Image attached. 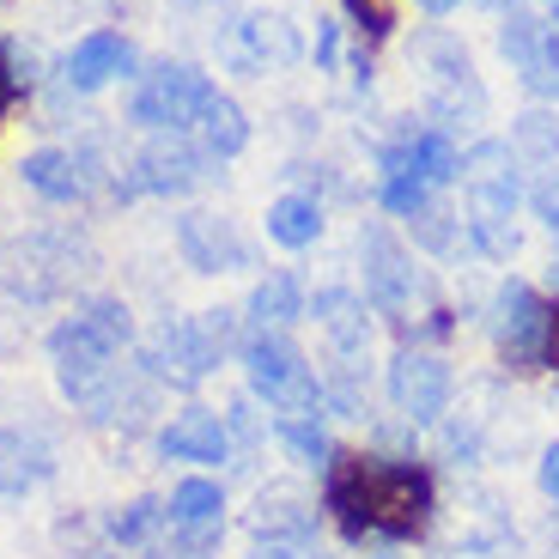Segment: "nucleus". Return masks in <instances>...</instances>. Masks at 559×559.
Masks as SVG:
<instances>
[{
  "mask_svg": "<svg viewBox=\"0 0 559 559\" xmlns=\"http://www.w3.org/2000/svg\"><path fill=\"white\" fill-rule=\"evenodd\" d=\"M322 511L341 523L347 542L402 547L419 542L438 518L432 468L414 456H365V450H335L322 468Z\"/></svg>",
  "mask_w": 559,
  "mask_h": 559,
  "instance_id": "nucleus-1",
  "label": "nucleus"
},
{
  "mask_svg": "<svg viewBox=\"0 0 559 559\" xmlns=\"http://www.w3.org/2000/svg\"><path fill=\"white\" fill-rule=\"evenodd\" d=\"M134 341V310L122 298H85L73 317L49 329V359H56V383L73 407H85L104 383L122 371V353Z\"/></svg>",
  "mask_w": 559,
  "mask_h": 559,
  "instance_id": "nucleus-2",
  "label": "nucleus"
},
{
  "mask_svg": "<svg viewBox=\"0 0 559 559\" xmlns=\"http://www.w3.org/2000/svg\"><path fill=\"white\" fill-rule=\"evenodd\" d=\"M359 255H365V305L378 310V317H390L395 329H407V335H444V305H438V286L432 274L414 262V250H407L402 238H395L390 225H365L359 231Z\"/></svg>",
  "mask_w": 559,
  "mask_h": 559,
  "instance_id": "nucleus-3",
  "label": "nucleus"
},
{
  "mask_svg": "<svg viewBox=\"0 0 559 559\" xmlns=\"http://www.w3.org/2000/svg\"><path fill=\"white\" fill-rule=\"evenodd\" d=\"M80 274H92V243L73 231H25V238L0 243V293L19 305H49L73 293Z\"/></svg>",
  "mask_w": 559,
  "mask_h": 559,
  "instance_id": "nucleus-4",
  "label": "nucleus"
},
{
  "mask_svg": "<svg viewBox=\"0 0 559 559\" xmlns=\"http://www.w3.org/2000/svg\"><path fill=\"white\" fill-rule=\"evenodd\" d=\"M238 365L250 378V395L274 407V419H322V378L286 335L250 329L238 347Z\"/></svg>",
  "mask_w": 559,
  "mask_h": 559,
  "instance_id": "nucleus-5",
  "label": "nucleus"
},
{
  "mask_svg": "<svg viewBox=\"0 0 559 559\" xmlns=\"http://www.w3.org/2000/svg\"><path fill=\"white\" fill-rule=\"evenodd\" d=\"M487 335L511 371H547L554 365V305L530 280H499L487 298Z\"/></svg>",
  "mask_w": 559,
  "mask_h": 559,
  "instance_id": "nucleus-6",
  "label": "nucleus"
},
{
  "mask_svg": "<svg viewBox=\"0 0 559 559\" xmlns=\"http://www.w3.org/2000/svg\"><path fill=\"white\" fill-rule=\"evenodd\" d=\"M219 85L195 68V61H158L153 73H140L134 80V98H128V122L146 128V134H182V128H195L207 98Z\"/></svg>",
  "mask_w": 559,
  "mask_h": 559,
  "instance_id": "nucleus-7",
  "label": "nucleus"
},
{
  "mask_svg": "<svg viewBox=\"0 0 559 559\" xmlns=\"http://www.w3.org/2000/svg\"><path fill=\"white\" fill-rule=\"evenodd\" d=\"M225 341L213 335L207 310L201 317H165L153 329V341L140 347V365H146V378L153 383H170V390H195V383H207L213 371L225 365Z\"/></svg>",
  "mask_w": 559,
  "mask_h": 559,
  "instance_id": "nucleus-8",
  "label": "nucleus"
},
{
  "mask_svg": "<svg viewBox=\"0 0 559 559\" xmlns=\"http://www.w3.org/2000/svg\"><path fill=\"white\" fill-rule=\"evenodd\" d=\"M419 68H426V110H432V128H456V122H480L487 116V92L475 80V61L456 37L444 31H426L419 37Z\"/></svg>",
  "mask_w": 559,
  "mask_h": 559,
  "instance_id": "nucleus-9",
  "label": "nucleus"
},
{
  "mask_svg": "<svg viewBox=\"0 0 559 559\" xmlns=\"http://www.w3.org/2000/svg\"><path fill=\"white\" fill-rule=\"evenodd\" d=\"M213 165H219V158H213L207 146H189L182 134H153L122 170H116V195L122 201H134V195H195L201 182L213 177Z\"/></svg>",
  "mask_w": 559,
  "mask_h": 559,
  "instance_id": "nucleus-10",
  "label": "nucleus"
},
{
  "mask_svg": "<svg viewBox=\"0 0 559 559\" xmlns=\"http://www.w3.org/2000/svg\"><path fill=\"white\" fill-rule=\"evenodd\" d=\"M383 395L407 426H438L450 414V395H456L450 359L432 347H395V359L383 365Z\"/></svg>",
  "mask_w": 559,
  "mask_h": 559,
  "instance_id": "nucleus-11",
  "label": "nucleus"
},
{
  "mask_svg": "<svg viewBox=\"0 0 559 559\" xmlns=\"http://www.w3.org/2000/svg\"><path fill=\"white\" fill-rule=\"evenodd\" d=\"M499 49L518 68V85L542 104H559V31L547 25L535 7H511L499 13Z\"/></svg>",
  "mask_w": 559,
  "mask_h": 559,
  "instance_id": "nucleus-12",
  "label": "nucleus"
},
{
  "mask_svg": "<svg viewBox=\"0 0 559 559\" xmlns=\"http://www.w3.org/2000/svg\"><path fill=\"white\" fill-rule=\"evenodd\" d=\"M219 61L243 80H262V73L298 61V31L280 13H238L219 31Z\"/></svg>",
  "mask_w": 559,
  "mask_h": 559,
  "instance_id": "nucleus-13",
  "label": "nucleus"
},
{
  "mask_svg": "<svg viewBox=\"0 0 559 559\" xmlns=\"http://www.w3.org/2000/svg\"><path fill=\"white\" fill-rule=\"evenodd\" d=\"M177 250L195 274H238V267H250V238L238 231V219L207 213V207H189L177 219Z\"/></svg>",
  "mask_w": 559,
  "mask_h": 559,
  "instance_id": "nucleus-14",
  "label": "nucleus"
},
{
  "mask_svg": "<svg viewBox=\"0 0 559 559\" xmlns=\"http://www.w3.org/2000/svg\"><path fill=\"white\" fill-rule=\"evenodd\" d=\"M25 189H37L43 201H85L104 182V158L92 146H37L19 165Z\"/></svg>",
  "mask_w": 559,
  "mask_h": 559,
  "instance_id": "nucleus-15",
  "label": "nucleus"
},
{
  "mask_svg": "<svg viewBox=\"0 0 559 559\" xmlns=\"http://www.w3.org/2000/svg\"><path fill=\"white\" fill-rule=\"evenodd\" d=\"M383 170H414L419 182H432V189H444V182H456L462 177V146H456V134H444V128H395V140L383 146V158H378Z\"/></svg>",
  "mask_w": 559,
  "mask_h": 559,
  "instance_id": "nucleus-16",
  "label": "nucleus"
},
{
  "mask_svg": "<svg viewBox=\"0 0 559 559\" xmlns=\"http://www.w3.org/2000/svg\"><path fill=\"white\" fill-rule=\"evenodd\" d=\"M371 317H378V310L365 305V293H353V286H322V293L310 298V322L322 329V341H329L335 359H365L371 329H378Z\"/></svg>",
  "mask_w": 559,
  "mask_h": 559,
  "instance_id": "nucleus-17",
  "label": "nucleus"
},
{
  "mask_svg": "<svg viewBox=\"0 0 559 559\" xmlns=\"http://www.w3.org/2000/svg\"><path fill=\"white\" fill-rule=\"evenodd\" d=\"M158 456L165 462H231V432L213 407H177L158 426Z\"/></svg>",
  "mask_w": 559,
  "mask_h": 559,
  "instance_id": "nucleus-18",
  "label": "nucleus"
},
{
  "mask_svg": "<svg viewBox=\"0 0 559 559\" xmlns=\"http://www.w3.org/2000/svg\"><path fill=\"white\" fill-rule=\"evenodd\" d=\"M317 523H322L317 499H310L305 487H293V480L262 487V492H255V504H250L255 542H310V535H317Z\"/></svg>",
  "mask_w": 559,
  "mask_h": 559,
  "instance_id": "nucleus-19",
  "label": "nucleus"
},
{
  "mask_svg": "<svg viewBox=\"0 0 559 559\" xmlns=\"http://www.w3.org/2000/svg\"><path fill=\"white\" fill-rule=\"evenodd\" d=\"M122 73H134V43H128L122 31H85L68 49V61H61V80H68L73 92H104V85L122 80Z\"/></svg>",
  "mask_w": 559,
  "mask_h": 559,
  "instance_id": "nucleus-20",
  "label": "nucleus"
},
{
  "mask_svg": "<svg viewBox=\"0 0 559 559\" xmlns=\"http://www.w3.org/2000/svg\"><path fill=\"white\" fill-rule=\"evenodd\" d=\"M310 317V293H305V280L286 274V267H274V274H262L250 286V298H243V322L250 329H274V335H286L293 322Z\"/></svg>",
  "mask_w": 559,
  "mask_h": 559,
  "instance_id": "nucleus-21",
  "label": "nucleus"
},
{
  "mask_svg": "<svg viewBox=\"0 0 559 559\" xmlns=\"http://www.w3.org/2000/svg\"><path fill=\"white\" fill-rule=\"evenodd\" d=\"M49 475H56L49 438L43 432H0V499H25Z\"/></svg>",
  "mask_w": 559,
  "mask_h": 559,
  "instance_id": "nucleus-22",
  "label": "nucleus"
},
{
  "mask_svg": "<svg viewBox=\"0 0 559 559\" xmlns=\"http://www.w3.org/2000/svg\"><path fill=\"white\" fill-rule=\"evenodd\" d=\"M267 243H280V250H310V243L322 238V201L317 195H280L267 201Z\"/></svg>",
  "mask_w": 559,
  "mask_h": 559,
  "instance_id": "nucleus-23",
  "label": "nucleus"
},
{
  "mask_svg": "<svg viewBox=\"0 0 559 559\" xmlns=\"http://www.w3.org/2000/svg\"><path fill=\"white\" fill-rule=\"evenodd\" d=\"M170 523L177 530H225V487L207 475H189L170 487Z\"/></svg>",
  "mask_w": 559,
  "mask_h": 559,
  "instance_id": "nucleus-24",
  "label": "nucleus"
},
{
  "mask_svg": "<svg viewBox=\"0 0 559 559\" xmlns=\"http://www.w3.org/2000/svg\"><path fill=\"white\" fill-rule=\"evenodd\" d=\"M201 146H207L213 158H238L243 146H250V116H243L238 98H225V92H213L207 110H201Z\"/></svg>",
  "mask_w": 559,
  "mask_h": 559,
  "instance_id": "nucleus-25",
  "label": "nucleus"
},
{
  "mask_svg": "<svg viewBox=\"0 0 559 559\" xmlns=\"http://www.w3.org/2000/svg\"><path fill=\"white\" fill-rule=\"evenodd\" d=\"M407 225H414V243H419V250L444 255V262H450V255L468 250V225H462V213H456V207H444L438 195L426 201V207H419Z\"/></svg>",
  "mask_w": 559,
  "mask_h": 559,
  "instance_id": "nucleus-26",
  "label": "nucleus"
},
{
  "mask_svg": "<svg viewBox=\"0 0 559 559\" xmlns=\"http://www.w3.org/2000/svg\"><path fill=\"white\" fill-rule=\"evenodd\" d=\"M274 444L298 462V468H329L335 462V444H329V426L322 419H274Z\"/></svg>",
  "mask_w": 559,
  "mask_h": 559,
  "instance_id": "nucleus-27",
  "label": "nucleus"
},
{
  "mask_svg": "<svg viewBox=\"0 0 559 559\" xmlns=\"http://www.w3.org/2000/svg\"><path fill=\"white\" fill-rule=\"evenodd\" d=\"M511 153L523 158V170H542L559 158V116L554 110H530L511 122Z\"/></svg>",
  "mask_w": 559,
  "mask_h": 559,
  "instance_id": "nucleus-28",
  "label": "nucleus"
},
{
  "mask_svg": "<svg viewBox=\"0 0 559 559\" xmlns=\"http://www.w3.org/2000/svg\"><path fill=\"white\" fill-rule=\"evenodd\" d=\"M165 530H170V504L165 499H134L128 511H116V518H110V535L122 547H153Z\"/></svg>",
  "mask_w": 559,
  "mask_h": 559,
  "instance_id": "nucleus-29",
  "label": "nucleus"
},
{
  "mask_svg": "<svg viewBox=\"0 0 559 559\" xmlns=\"http://www.w3.org/2000/svg\"><path fill=\"white\" fill-rule=\"evenodd\" d=\"M432 195H438V189H432V182H419L414 170H378V201H383L390 219H414Z\"/></svg>",
  "mask_w": 559,
  "mask_h": 559,
  "instance_id": "nucleus-30",
  "label": "nucleus"
},
{
  "mask_svg": "<svg viewBox=\"0 0 559 559\" xmlns=\"http://www.w3.org/2000/svg\"><path fill=\"white\" fill-rule=\"evenodd\" d=\"M530 207H535V219H542V225H554V231H559V158L530 177Z\"/></svg>",
  "mask_w": 559,
  "mask_h": 559,
  "instance_id": "nucleus-31",
  "label": "nucleus"
},
{
  "mask_svg": "<svg viewBox=\"0 0 559 559\" xmlns=\"http://www.w3.org/2000/svg\"><path fill=\"white\" fill-rule=\"evenodd\" d=\"M347 13H353V25H359L365 37H383V31L395 25L390 0H347Z\"/></svg>",
  "mask_w": 559,
  "mask_h": 559,
  "instance_id": "nucleus-32",
  "label": "nucleus"
},
{
  "mask_svg": "<svg viewBox=\"0 0 559 559\" xmlns=\"http://www.w3.org/2000/svg\"><path fill=\"white\" fill-rule=\"evenodd\" d=\"M535 487H542L547 504H559V438L542 444V456H535Z\"/></svg>",
  "mask_w": 559,
  "mask_h": 559,
  "instance_id": "nucleus-33",
  "label": "nucleus"
},
{
  "mask_svg": "<svg viewBox=\"0 0 559 559\" xmlns=\"http://www.w3.org/2000/svg\"><path fill=\"white\" fill-rule=\"evenodd\" d=\"M250 559H329V554H317L310 542H255Z\"/></svg>",
  "mask_w": 559,
  "mask_h": 559,
  "instance_id": "nucleus-34",
  "label": "nucleus"
},
{
  "mask_svg": "<svg viewBox=\"0 0 559 559\" xmlns=\"http://www.w3.org/2000/svg\"><path fill=\"white\" fill-rule=\"evenodd\" d=\"M335 61H341V31L317 25V68H335Z\"/></svg>",
  "mask_w": 559,
  "mask_h": 559,
  "instance_id": "nucleus-35",
  "label": "nucleus"
},
{
  "mask_svg": "<svg viewBox=\"0 0 559 559\" xmlns=\"http://www.w3.org/2000/svg\"><path fill=\"white\" fill-rule=\"evenodd\" d=\"M530 7H535V13H542V19H547V25H554V31H559V0H530Z\"/></svg>",
  "mask_w": 559,
  "mask_h": 559,
  "instance_id": "nucleus-36",
  "label": "nucleus"
},
{
  "mask_svg": "<svg viewBox=\"0 0 559 559\" xmlns=\"http://www.w3.org/2000/svg\"><path fill=\"white\" fill-rule=\"evenodd\" d=\"M419 7H426V13H456L462 0H419Z\"/></svg>",
  "mask_w": 559,
  "mask_h": 559,
  "instance_id": "nucleus-37",
  "label": "nucleus"
},
{
  "mask_svg": "<svg viewBox=\"0 0 559 559\" xmlns=\"http://www.w3.org/2000/svg\"><path fill=\"white\" fill-rule=\"evenodd\" d=\"M554 371H559V305H554Z\"/></svg>",
  "mask_w": 559,
  "mask_h": 559,
  "instance_id": "nucleus-38",
  "label": "nucleus"
},
{
  "mask_svg": "<svg viewBox=\"0 0 559 559\" xmlns=\"http://www.w3.org/2000/svg\"><path fill=\"white\" fill-rule=\"evenodd\" d=\"M547 286H554V298H559V255H554V267H547Z\"/></svg>",
  "mask_w": 559,
  "mask_h": 559,
  "instance_id": "nucleus-39",
  "label": "nucleus"
}]
</instances>
